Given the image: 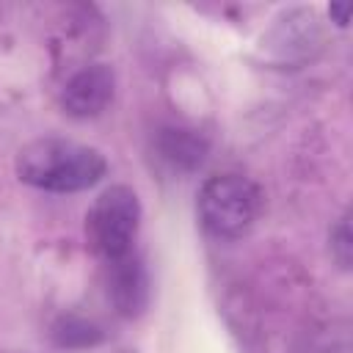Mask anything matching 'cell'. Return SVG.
Returning a JSON list of instances; mask_svg holds the SVG:
<instances>
[{
    "instance_id": "3957f363",
    "label": "cell",
    "mask_w": 353,
    "mask_h": 353,
    "mask_svg": "<svg viewBox=\"0 0 353 353\" xmlns=\"http://www.w3.org/2000/svg\"><path fill=\"white\" fill-rule=\"evenodd\" d=\"M138 226H141V201L130 185L105 188L94 199L85 215L88 243L102 262L135 251Z\"/></svg>"
},
{
    "instance_id": "6da1fadb",
    "label": "cell",
    "mask_w": 353,
    "mask_h": 353,
    "mask_svg": "<svg viewBox=\"0 0 353 353\" xmlns=\"http://www.w3.org/2000/svg\"><path fill=\"white\" fill-rule=\"evenodd\" d=\"M17 176L39 190L74 193L97 185L108 174V160L99 149L69 138H36L17 152Z\"/></svg>"
},
{
    "instance_id": "8992f818",
    "label": "cell",
    "mask_w": 353,
    "mask_h": 353,
    "mask_svg": "<svg viewBox=\"0 0 353 353\" xmlns=\"http://www.w3.org/2000/svg\"><path fill=\"white\" fill-rule=\"evenodd\" d=\"M157 152L174 171H193L207 157V141L193 130H163L157 138Z\"/></svg>"
},
{
    "instance_id": "ba28073f",
    "label": "cell",
    "mask_w": 353,
    "mask_h": 353,
    "mask_svg": "<svg viewBox=\"0 0 353 353\" xmlns=\"http://www.w3.org/2000/svg\"><path fill=\"white\" fill-rule=\"evenodd\" d=\"M331 256L336 259V265L342 270L350 268V251H353V237H350V212H342V218L334 223L331 229Z\"/></svg>"
},
{
    "instance_id": "52a82bcc",
    "label": "cell",
    "mask_w": 353,
    "mask_h": 353,
    "mask_svg": "<svg viewBox=\"0 0 353 353\" xmlns=\"http://www.w3.org/2000/svg\"><path fill=\"white\" fill-rule=\"evenodd\" d=\"M52 336L58 345L63 347H85V345H97L102 339V331L80 317H61L52 328Z\"/></svg>"
},
{
    "instance_id": "9c48e42d",
    "label": "cell",
    "mask_w": 353,
    "mask_h": 353,
    "mask_svg": "<svg viewBox=\"0 0 353 353\" xmlns=\"http://www.w3.org/2000/svg\"><path fill=\"white\" fill-rule=\"evenodd\" d=\"M328 14H331V17H336V25H339V28H345V25H347V14H350V3L331 6V8H328Z\"/></svg>"
},
{
    "instance_id": "277c9868",
    "label": "cell",
    "mask_w": 353,
    "mask_h": 353,
    "mask_svg": "<svg viewBox=\"0 0 353 353\" xmlns=\"http://www.w3.org/2000/svg\"><path fill=\"white\" fill-rule=\"evenodd\" d=\"M116 91V74L108 63H85L69 74L61 88V108L72 119H94L99 116Z\"/></svg>"
},
{
    "instance_id": "7a4b0ae2",
    "label": "cell",
    "mask_w": 353,
    "mask_h": 353,
    "mask_svg": "<svg viewBox=\"0 0 353 353\" xmlns=\"http://www.w3.org/2000/svg\"><path fill=\"white\" fill-rule=\"evenodd\" d=\"M199 221L212 237L245 234L262 212V190L243 174L210 176L199 190Z\"/></svg>"
},
{
    "instance_id": "5b68a950",
    "label": "cell",
    "mask_w": 353,
    "mask_h": 353,
    "mask_svg": "<svg viewBox=\"0 0 353 353\" xmlns=\"http://www.w3.org/2000/svg\"><path fill=\"white\" fill-rule=\"evenodd\" d=\"M102 265H105V290L113 309L121 317H138L149 306V292H152L143 259L135 251H130Z\"/></svg>"
}]
</instances>
